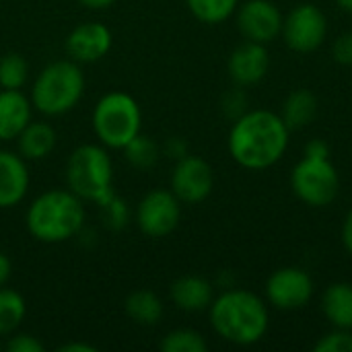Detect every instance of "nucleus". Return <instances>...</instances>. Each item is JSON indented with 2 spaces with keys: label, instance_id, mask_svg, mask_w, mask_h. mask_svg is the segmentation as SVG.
Wrapping results in <instances>:
<instances>
[{
  "label": "nucleus",
  "instance_id": "obj_1",
  "mask_svg": "<svg viewBox=\"0 0 352 352\" xmlns=\"http://www.w3.org/2000/svg\"><path fill=\"white\" fill-rule=\"evenodd\" d=\"M289 144V128L280 116L258 109L237 118L229 134L231 157L245 169H266L280 161Z\"/></svg>",
  "mask_w": 352,
  "mask_h": 352
},
{
  "label": "nucleus",
  "instance_id": "obj_2",
  "mask_svg": "<svg viewBox=\"0 0 352 352\" xmlns=\"http://www.w3.org/2000/svg\"><path fill=\"white\" fill-rule=\"evenodd\" d=\"M27 231L43 243H62L74 237L85 225V206L70 190L39 194L25 217Z\"/></svg>",
  "mask_w": 352,
  "mask_h": 352
},
{
  "label": "nucleus",
  "instance_id": "obj_3",
  "mask_svg": "<svg viewBox=\"0 0 352 352\" xmlns=\"http://www.w3.org/2000/svg\"><path fill=\"white\" fill-rule=\"evenodd\" d=\"M210 322L219 336L233 344H254L268 330V309L248 291H227L210 303Z\"/></svg>",
  "mask_w": 352,
  "mask_h": 352
},
{
  "label": "nucleus",
  "instance_id": "obj_4",
  "mask_svg": "<svg viewBox=\"0 0 352 352\" xmlns=\"http://www.w3.org/2000/svg\"><path fill=\"white\" fill-rule=\"evenodd\" d=\"M85 93V76L78 62L58 60L47 64L31 89V105L45 116H62L78 105Z\"/></svg>",
  "mask_w": 352,
  "mask_h": 352
},
{
  "label": "nucleus",
  "instance_id": "obj_5",
  "mask_svg": "<svg viewBox=\"0 0 352 352\" xmlns=\"http://www.w3.org/2000/svg\"><path fill=\"white\" fill-rule=\"evenodd\" d=\"M66 184L82 200L95 204L105 202L113 190V167L111 157L97 144H82L72 151L66 163Z\"/></svg>",
  "mask_w": 352,
  "mask_h": 352
},
{
  "label": "nucleus",
  "instance_id": "obj_6",
  "mask_svg": "<svg viewBox=\"0 0 352 352\" xmlns=\"http://www.w3.org/2000/svg\"><path fill=\"white\" fill-rule=\"evenodd\" d=\"M91 122L101 144L109 148H124L134 136L140 134L142 113L132 95L113 91L97 101Z\"/></svg>",
  "mask_w": 352,
  "mask_h": 352
},
{
  "label": "nucleus",
  "instance_id": "obj_7",
  "mask_svg": "<svg viewBox=\"0 0 352 352\" xmlns=\"http://www.w3.org/2000/svg\"><path fill=\"white\" fill-rule=\"evenodd\" d=\"M295 194L309 206H328L340 188L338 171L330 163V159L305 157L295 169L291 177Z\"/></svg>",
  "mask_w": 352,
  "mask_h": 352
},
{
  "label": "nucleus",
  "instance_id": "obj_8",
  "mask_svg": "<svg viewBox=\"0 0 352 352\" xmlns=\"http://www.w3.org/2000/svg\"><path fill=\"white\" fill-rule=\"evenodd\" d=\"M182 219V206L173 192L153 190L136 208V225L146 237H167L173 233Z\"/></svg>",
  "mask_w": 352,
  "mask_h": 352
},
{
  "label": "nucleus",
  "instance_id": "obj_9",
  "mask_svg": "<svg viewBox=\"0 0 352 352\" xmlns=\"http://www.w3.org/2000/svg\"><path fill=\"white\" fill-rule=\"evenodd\" d=\"M326 16L314 4L297 6L283 21V35L291 50L295 52H314L322 45L326 37Z\"/></svg>",
  "mask_w": 352,
  "mask_h": 352
},
{
  "label": "nucleus",
  "instance_id": "obj_10",
  "mask_svg": "<svg viewBox=\"0 0 352 352\" xmlns=\"http://www.w3.org/2000/svg\"><path fill=\"white\" fill-rule=\"evenodd\" d=\"M214 175L210 165L194 155H186L177 159V165L171 175V192L179 202L198 204L206 200L212 192Z\"/></svg>",
  "mask_w": 352,
  "mask_h": 352
},
{
  "label": "nucleus",
  "instance_id": "obj_11",
  "mask_svg": "<svg viewBox=\"0 0 352 352\" xmlns=\"http://www.w3.org/2000/svg\"><path fill=\"white\" fill-rule=\"evenodd\" d=\"M314 295V283L301 268H283L266 283V297L278 309H299Z\"/></svg>",
  "mask_w": 352,
  "mask_h": 352
},
{
  "label": "nucleus",
  "instance_id": "obj_12",
  "mask_svg": "<svg viewBox=\"0 0 352 352\" xmlns=\"http://www.w3.org/2000/svg\"><path fill=\"white\" fill-rule=\"evenodd\" d=\"M237 25L248 41L268 43L283 31V16L270 0H250L239 8Z\"/></svg>",
  "mask_w": 352,
  "mask_h": 352
},
{
  "label": "nucleus",
  "instance_id": "obj_13",
  "mask_svg": "<svg viewBox=\"0 0 352 352\" xmlns=\"http://www.w3.org/2000/svg\"><path fill=\"white\" fill-rule=\"evenodd\" d=\"M111 31L103 23H80L66 39V50L74 62H97L111 50Z\"/></svg>",
  "mask_w": 352,
  "mask_h": 352
},
{
  "label": "nucleus",
  "instance_id": "obj_14",
  "mask_svg": "<svg viewBox=\"0 0 352 352\" xmlns=\"http://www.w3.org/2000/svg\"><path fill=\"white\" fill-rule=\"evenodd\" d=\"M29 190V169L21 155L0 151V208L16 206Z\"/></svg>",
  "mask_w": 352,
  "mask_h": 352
},
{
  "label": "nucleus",
  "instance_id": "obj_15",
  "mask_svg": "<svg viewBox=\"0 0 352 352\" xmlns=\"http://www.w3.org/2000/svg\"><path fill=\"white\" fill-rule=\"evenodd\" d=\"M270 58L264 43L248 41L239 45L229 58V74L237 85H254L268 72Z\"/></svg>",
  "mask_w": 352,
  "mask_h": 352
},
{
  "label": "nucleus",
  "instance_id": "obj_16",
  "mask_svg": "<svg viewBox=\"0 0 352 352\" xmlns=\"http://www.w3.org/2000/svg\"><path fill=\"white\" fill-rule=\"evenodd\" d=\"M31 122V101L21 91H0V140H16Z\"/></svg>",
  "mask_w": 352,
  "mask_h": 352
},
{
  "label": "nucleus",
  "instance_id": "obj_17",
  "mask_svg": "<svg viewBox=\"0 0 352 352\" xmlns=\"http://www.w3.org/2000/svg\"><path fill=\"white\" fill-rule=\"evenodd\" d=\"M56 130L45 122H29L16 136L19 155L25 161H41L56 148Z\"/></svg>",
  "mask_w": 352,
  "mask_h": 352
},
{
  "label": "nucleus",
  "instance_id": "obj_18",
  "mask_svg": "<svg viewBox=\"0 0 352 352\" xmlns=\"http://www.w3.org/2000/svg\"><path fill=\"white\" fill-rule=\"evenodd\" d=\"M171 299L184 311H202L212 303V287L200 276H182L171 285Z\"/></svg>",
  "mask_w": 352,
  "mask_h": 352
},
{
  "label": "nucleus",
  "instance_id": "obj_19",
  "mask_svg": "<svg viewBox=\"0 0 352 352\" xmlns=\"http://www.w3.org/2000/svg\"><path fill=\"white\" fill-rule=\"evenodd\" d=\"M324 314L332 326L352 330V285L338 283L328 287L324 295Z\"/></svg>",
  "mask_w": 352,
  "mask_h": 352
},
{
  "label": "nucleus",
  "instance_id": "obj_20",
  "mask_svg": "<svg viewBox=\"0 0 352 352\" xmlns=\"http://www.w3.org/2000/svg\"><path fill=\"white\" fill-rule=\"evenodd\" d=\"M126 316L140 326H157L163 318V301L153 291H134L124 303Z\"/></svg>",
  "mask_w": 352,
  "mask_h": 352
},
{
  "label": "nucleus",
  "instance_id": "obj_21",
  "mask_svg": "<svg viewBox=\"0 0 352 352\" xmlns=\"http://www.w3.org/2000/svg\"><path fill=\"white\" fill-rule=\"evenodd\" d=\"M316 116H318L316 95L305 89H299V91L291 93L289 99L285 101L280 118L289 130H295V128H303V126L311 124Z\"/></svg>",
  "mask_w": 352,
  "mask_h": 352
},
{
  "label": "nucleus",
  "instance_id": "obj_22",
  "mask_svg": "<svg viewBox=\"0 0 352 352\" xmlns=\"http://www.w3.org/2000/svg\"><path fill=\"white\" fill-rule=\"evenodd\" d=\"M27 305L23 295L0 287V336H10L23 324Z\"/></svg>",
  "mask_w": 352,
  "mask_h": 352
},
{
  "label": "nucleus",
  "instance_id": "obj_23",
  "mask_svg": "<svg viewBox=\"0 0 352 352\" xmlns=\"http://www.w3.org/2000/svg\"><path fill=\"white\" fill-rule=\"evenodd\" d=\"M29 78V64L21 54H4L0 58V87L8 91H19Z\"/></svg>",
  "mask_w": 352,
  "mask_h": 352
},
{
  "label": "nucleus",
  "instance_id": "obj_24",
  "mask_svg": "<svg viewBox=\"0 0 352 352\" xmlns=\"http://www.w3.org/2000/svg\"><path fill=\"white\" fill-rule=\"evenodd\" d=\"M126 153V159L130 165H134L136 169H151L157 159H159V146L153 138L144 136V134H138L134 136L124 148Z\"/></svg>",
  "mask_w": 352,
  "mask_h": 352
},
{
  "label": "nucleus",
  "instance_id": "obj_25",
  "mask_svg": "<svg viewBox=\"0 0 352 352\" xmlns=\"http://www.w3.org/2000/svg\"><path fill=\"white\" fill-rule=\"evenodd\" d=\"M192 14L202 23H223L237 8V0H186Z\"/></svg>",
  "mask_w": 352,
  "mask_h": 352
},
{
  "label": "nucleus",
  "instance_id": "obj_26",
  "mask_svg": "<svg viewBox=\"0 0 352 352\" xmlns=\"http://www.w3.org/2000/svg\"><path fill=\"white\" fill-rule=\"evenodd\" d=\"M208 344L204 336L196 330H173L161 340V351L165 352H206Z\"/></svg>",
  "mask_w": 352,
  "mask_h": 352
},
{
  "label": "nucleus",
  "instance_id": "obj_27",
  "mask_svg": "<svg viewBox=\"0 0 352 352\" xmlns=\"http://www.w3.org/2000/svg\"><path fill=\"white\" fill-rule=\"evenodd\" d=\"M103 210V221L107 227L111 229H122L128 221V206L122 198H118L116 194H111L105 202L99 204Z\"/></svg>",
  "mask_w": 352,
  "mask_h": 352
},
{
  "label": "nucleus",
  "instance_id": "obj_28",
  "mask_svg": "<svg viewBox=\"0 0 352 352\" xmlns=\"http://www.w3.org/2000/svg\"><path fill=\"white\" fill-rule=\"evenodd\" d=\"M316 352H352L351 330H336L316 344Z\"/></svg>",
  "mask_w": 352,
  "mask_h": 352
},
{
  "label": "nucleus",
  "instance_id": "obj_29",
  "mask_svg": "<svg viewBox=\"0 0 352 352\" xmlns=\"http://www.w3.org/2000/svg\"><path fill=\"white\" fill-rule=\"evenodd\" d=\"M6 351L8 352H43V344L29 334H10L8 342H6Z\"/></svg>",
  "mask_w": 352,
  "mask_h": 352
},
{
  "label": "nucleus",
  "instance_id": "obj_30",
  "mask_svg": "<svg viewBox=\"0 0 352 352\" xmlns=\"http://www.w3.org/2000/svg\"><path fill=\"white\" fill-rule=\"evenodd\" d=\"M334 58L340 64L352 66V33H344L334 43Z\"/></svg>",
  "mask_w": 352,
  "mask_h": 352
},
{
  "label": "nucleus",
  "instance_id": "obj_31",
  "mask_svg": "<svg viewBox=\"0 0 352 352\" xmlns=\"http://www.w3.org/2000/svg\"><path fill=\"white\" fill-rule=\"evenodd\" d=\"M330 151H328V144L322 142V140H314L307 144L305 148V157H316V159H328Z\"/></svg>",
  "mask_w": 352,
  "mask_h": 352
},
{
  "label": "nucleus",
  "instance_id": "obj_32",
  "mask_svg": "<svg viewBox=\"0 0 352 352\" xmlns=\"http://www.w3.org/2000/svg\"><path fill=\"white\" fill-rule=\"evenodd\" d=\"M10 272H12V264L8 260V256L0 250V287L6 285V280L10 278Z\"/></svg>",
  "mask_w": 352,
  "mask_h": 352
},
{
  "label": "nucleus",
  "instance_id": "obj_33",
  "mask_svg": "<svg viewBox=\"0 0 352 352\" xmlns=\"http://www.w3.org/2000/svg\"><path fill=\"white\" fill-rule=\"evenodd\" d=\"M342 239H344V245H346L349 254L352 256V210L349 212L346 221H344V227H342Z\"/></svg>",
  "mask_w": 352,
  "mask_h": 352
},
{
  "label": "nucleus",
  "instance_id": "obj_34",
  "mask_svg": "<svg viewBox=\"0 0 352 352\" xmlns=\"http://www.w3.org/2000/svg\"><path fill=\"white\" fill-rule=\"evenodd\" d=\"M76 2L91 10H103V8H109L116 0H76Z\"/></svg>",
  "mask_w": 352,
  "mask_h": 352
},
{
  "label": "nucleus",
  "instance_id": "obj_35",
  "mask_svg": "<svg viewBox=\"0 0 352 352\" xmlns=\"http://www.w3.org/2000/svg\"><path fill=\"white\" fill-rule=\"evenodd\" d=\"M60 352H95L93 346H89V344H80V342H76V344H64V346H60L58 349Z\"/></svg>",
  "mask_w": 352,
  "mask_h": 352
},
{
  "label": "nucleus",
  "instance_id": "obj_36",
  "mask_svg": "<svg viewBox=\"0 0 352 352\" xmlns=\"http://www.w3.org/2000/svg\"><path fill=\"white\" fill-rule=\"evenodd\" d=\"M336 2H338L346 12H352V0H336Z\"/></svg>",
  "mask_w": 352,
  "mask_h": 352
},
{
  "label": "nucleus",
  "instance_id": "obj_37",
  "mask_svg": "<svg viewBox=\"0 0 352 352\" xmlns=\"http://www.w3.org/2000/svg\"><path fill=\"white\" fill-rule=\"evenodd\" d=\"M0 2H2V0H0Z\"/></svg>",
  "mask_w": 352,
  "mask_h": 352
}]
</instances>
